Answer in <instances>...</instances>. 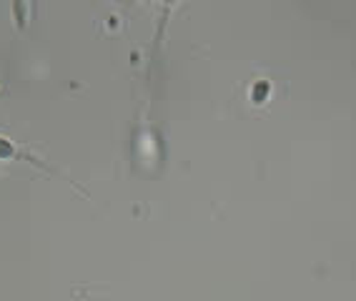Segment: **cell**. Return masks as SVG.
Wrapping results in <instances>:
<instances>
[{"label":"cell","instance_id":"cell-1","mask_svg":"<svg viewBox=\"0 0 356 301\" xmlns=\"http://www.w3.org/2000/svg\"><path fill=\"white\" fill-rule=\"evenodd\" d=\"M0 161H26V163L40 168V171H48V173H56V176H63V173L58 171V168L48 166L45 161H40L38 156L33 154L31 148L26 146V143L15 141V138H10V136L3 133V131H0Z\"/></svg>","mask_w":356,"mask_h":301}]
</instances>
